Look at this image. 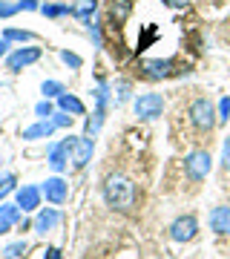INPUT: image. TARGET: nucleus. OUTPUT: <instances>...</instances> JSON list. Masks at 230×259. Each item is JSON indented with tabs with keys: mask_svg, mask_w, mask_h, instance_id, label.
I'll use <instances>...</instances> for the list:
<instances>
[{
	"mask_svg": "<svg viewBox=\"0 0 230 259\" xmlns=\"http://www.w3.org/2000/svg\"><path fill=\"white\" fill-rule=\"evenodd\" d=\"M104 202L110 204L112 210L129 213L135 207V185H132L127 176L112 173V176L104 179Z\"/></svg>",
	"mask_w": 230,
	"mask_h": 259,
	"instance_id": "f257e3e1",
	"label": "nucleus"
},
{
	"mask_svg": "<svg viewBox=\"0 0 230 259\" xmlns=\"http://www.w3.org/2000/svg\"><path fill=\"white\" fill-rule=\"evenodd\" d=\"M187 115H190V124H193L199 133H210L213 127H216V110H213V104L207 101V98H196L193 104H190V110H187Z\"/></svg>",
	"mask_w": 230,
	"mask_h": 259,
	"instance_id": "f03ea898",
	"label": "nucleus"
},
{
	"mask_svg": "<svg viewBox=\"0 0 230 259\" xmlns=\"http://www.w3.org/2000/svg\"><path fill=\"white\" fill-rule=\"evenodd\" d=\"M210 170H213V158H210L207 150H193V153H187V158H184V176L190 179V182L207 179Z\"/></svg>",
	"mask_w": 230,
	"mask_h": 259,
	"instance_id": "7ed1b4c3",
	"label": "nucleus"
},
{
	"mask_svg": "<svg viewBox=\"0 0 230 259\" xmlns=\"http://www.w3.org/2000/svg\"><path fill=\"white\" fill-rule=\"evenodd\" d=\"M135 115L141 121H153V118H158L161 115V110H164V98L158 93H144V95H138L135 98Z\"/></svg>",
	"mask_w": 230,
	"mask_h": 259,
	"instance_id": "20e7f679",
	"label": "nucleus"
},
{
	"mask_svg": "<svg viewBox=\"0 0 230 259\" xmlns=\"http://www.w3.org/2000/svg\"><path fill=\"white\" fill-rule=\"evenodd\" d=\"M66 144H69V161H72L75 170H81L86 161L92 158V139H75V136H69L66 139Z\"/></svg>",
	"mask_w": 230,
	"mask_h": 259,
	"instance_id": "39448f33",
	"label": "nucleus"
},
{
	"mask_svg": "<svg viewBox=\"0 0 230 259\" xmlns=\"http://www.w3.org/2000/svg\"><path fill=\"white\" fill-rule=\"evenodd\" d=\"M196 233H199V222H196V216H178L173 225H170V239L173 242H190L196 239Z\"/></svg>",
	"mask_w": 230,
	"mask_h": 259,
	"instance_id": "423d86ee",
	"label": "nucleus"
},
{
	"mask_svg": "<svg viewBox=\"0 0 230 259\" xmlns=\"http://www.w3.org/2000/svg\"><path fill=\"white\" fill-rule=\"evenodd\" d=\"M37 58H40V49L37 47H20L18 52H12V55L6 58V66H9L12 72H20L23 66L35 64Z\"/></svg>",
	"mask_w": 230,
	"mask_h": 259,
	"instance_id": "0eeeda50",
	"label": "nucleus"
},
{
	"mask_svg": "<svg viewBox=\"0 0 230 259\" xmlns=\"http://www.w3.org/2000/svg\"><path fill=\"white\" fill-rule=\"evenodd\" d=\"M40 193L46 196V202L64 204V202H66V193H69V187H66V182H64L61 176H52V179H46V182H43Z\"/></svg>",
	"mask_w": 230,
	"mask_h": 259,
	"instance_id": "6e6552de",
	"label": "nucleus"
},
{
	"mask_svg": "<svg viewBox=\"0 0 230 259\" xmlns=\"http://www.w3.org/2000/svg\"><path fill=\"white\" fill-rule=\"evenodd\" d=\"M141 75L150 78V81H158V78H170L173 75V61H141Z\"/></svg>",
	"mask_w": 230,
	"mask_h": 259,
	"instance_id": "1a4fd4ad",
	"label": "nucleus"
},
{
	"mask_svg": "<svg viewBox=\"0 0 230 259\" xmlns=\"http://www.w3.org/2000/svg\"><path fill=\"white\" fill-rule=\"evenodd\" d=\"M210 231L219 233V236H230V207L227 204H219L210 210Z\"/></svg>",
	"mask_w": 230,
	"mask_h": 259,
	"instance_id": "9d476101",
	"label": "nucleus"
},
{
	"mask_svg": "<svg viewBox=\"0 0 230 259\" xmlns=\"http://www.w3.org/2000/svg\"><path fill=\"white\" fill-rule=\"evenodd\" d=\"M49 167L55 173H64L66 167H69V144H66V139L49 147Z\"/></svg>",
	"mask_w": 230,
	"mask_h": 259,
	"instance_id": "9b49d317",
	"label": "nucleus"
},
{
	"mask_svg": "<svg viewBox=\"0 0 230 259\" xmlns=\"http://www.w3.org/2000/svg\"><path fill=\"white\" fill-rule=\"evenodd\" d=\"M58 222H61V213H58L55 207H43V210L35 216V225H32V228H35L37 233H49V231L58 228Z\"/></svg>",
	"mask_w": 230,
	"mask_h": 259,
	"instance_id": "f8f14e48",
	"label": "nucleus"
},
{
	"mask_svg": "<svg viewBox=\"0 0 230 259\" xmlns=\"http://www.w3.org/2000/svg\"><path fill=\"white\" fill-rule=\"evenodd\" d=\"M40 190H37V187H32V185H23L18 190V207L23 213H29V210H35L37 204H40Z\"/></svg>",
	"mask_w": 230,
	"mask_h": 259,
	"instance_id": "ddd939ff",
	"label": "nucleus"
},
{
	"mask_svg": "<svg viewBox=\"0 0 230 259\" xmlns=\"http://www.w3.org/2000/svg\"><path fill=\"white\" fill-rule=\"evenodd\" d=\"M55 133V121H37V124H32V127L23 130V139L26 141H35V139H49Z\"/></svg>",
	"mask_w": 230,
	"mask_h": 259,
	"instance_id": "4468645a",
	"label": "nucleus"
},
{
	"mask_svg": "<svg viewBox=\"0 0 230 259\" xmlns=\"http://www.w3.org/2000/svg\"><path fill=\"white\" fill-rule=\"evenodd\" d=\"M95 9H98V0H78L75 6H69V15L78 20H92Z\"/></svg>",
	"mask_w": 230,
	"mask_h": 259,
	"instance_id": "2eb2a0df",
	"label": "nucleus"
},
{
	"mask_svg": "<svg viewBox=\"0 0 230 259\" xmlns=\"http://www.w3.org/2000/svg\"><path fill=\"white\" fill-rule=\"evenodd\" d=\"M58 107H61L64 112H69V115H83V112H86V107H83L81 98H75V95H69V93H64L61 98H58Z\"/></svg>",
	"mask_w": 230,
	"mask_h": 259,
	"instance_id": "dca6fc26",
	"label": "nucleus"
},
{
	"mask_svg": "<svg viewBox=\"0 0 230 259\" xmlns=\"http://www.w3.org/2000/svg\"><path fill=\"white\" fill-rule=\"evenodd\" d=\"M129 9H132V3L129 0H112L110 6V23H124L129 15Z\"/></svg>",
	"mask_w": 230,
	"mask_h": 259,
	"instance_id": "f3484780",
	"label": "nucleus"
},
{
	"mask_svg": "<svg viewBox=\"0 0 230 259\" xmlns=\"http://www.w3.org/2000/svg\"><path fill=\"white\" fill-rule=\"evenodd\" d=\"M40 93H43V98H61L66 90H64V83H61V81H43Z\"/></svg>",
	"mask_w": 230,
	"mask_h": 259,
	"instance_id": "a211bd4d",
	"label": "nucleus"
},
{
	"mask_svg": "<svg viewBox=\"0 0 230 259\" xmlns=\"http://www.w3.org/2000/svg\"><path fill=\"white\" fill-rule=\"evenodd\" d=\"M20 213H23V210H20L18 204H9V202L0 204V216H3V219H9L12 225H18V222H20Z\"/></svg>",
	"mask_w": 230,
	"mask_h": 259,
	"instance_id": "6ab92c4d",
	"label": "nucleus"
},
{
	"mask_svg": "<svg viewBox=\"0 0 230 259\" xmlns=\"http://www.w3.org/2000/svg\"><path fill=\"white\" fill-rule=\"evenodd\" d=\"M3 37H6V40H20V44H23V40H35V35L26 32V29H6Z\"/></svg>",
	"mask_w": 230,
	"mask_h": 259,
	"instance_id": "aec40b11",
	"label": "nucleus"
},
{
	"mask_svg": "<svg viewBox=\"0 0 230 259\" xmlns=\"http://www.w3.org/2000/svg\"><path fill=\"white\" fill-rule=\"evenodd\" d=\"M35 115H37L40 121H49L52 115H55V107H52V101H49V98H46V101H40V104L35 107Z\"/></svg>",
	"mask_w": 230,
	"mask_h": 259,
	"instance_id": "412c9836",
	"label": "nucleus"
},
{
	"mask_svg": "<svg viewBox=\"0 0 230 259\" xmlns=\"http://www.w3.org/2000/svg\"><path fill=\"white\" fill-rule=\"evenodd\" d=\"M61 61H64L69 69H81V66H83L81 55H75V52H69V49H64V52H61Z\"/></svg>",
	"mask_w": 230,
	"mask_h": 259,
	"instance_id": "4be33fe9",
	"label": "nucleus"
},
{
	"mask_svg": "<svg viewBox=\"0 0 230 259\" xmlns=\"http://www.w3.org/2000/svg\"><path fill=\"white\" fill-rule=\"evenodd\" d=\"M3 253H6L9 259H20L23 253H26V242H12V245L3 250Z\"/></svg>",
	"mask_w": 230,
	"mask_h": 259,
	"instance_id": "5701e85b",
	"label": "nucleus"
},
{
	"mask_svg": "<svg viewBox=\"0 0 230 259\" xmlns=\"http://www.w3.org/2000/svg\"><path fill=\"white\" fill-rule=\"evenodd\" d=\"M86 26H89V37H92V44H95V47H101V44H104L101 26H98V23H95V20H86Z\"/></svg>",
	"mask_w": 230,
	"mask_h": 259,
	"instance_id": "b1692460",
	"label": "nucleus"
},
{
	"mask_svg": "<svg viewBox=\"0 0 230 259\" xmlns=\"http://www.w3.org/2000/svg\"><path fill=\"white\" fill-rule=\"evenodd\" d=\"M46 18H61V15H69V6H40Z\"/></svg>",
	"mask_w": 230,
	"mask_h": 259,
	"instance_id": "393cba45",
	"label": "nucleus"
},
{
	"mask_svg": "<svg viewBox=\"0 0 230 259\" xmlns=\"http://www.w3.org/2000/svg\"><path fill=\"white\" fill-rule=\"evenodd\" d=\"M216 118H219V121H227V118H230V98H227V95H224V98L219 101V110H216Z\"/></svg>",
	"mask_w": 230,
	"mask_h": 259,
	"instance_id": "a878e982",
	"label": "nucleus"
},
{
	"mask_svg": "<svg viewBox=\"0 0 230 259\" xmlns=\"http://www.w3.org/2000/svg\"><path fill=\"white\" fill-rule=\"evenodd\" d=\"M12 190H15V176H3V179H0V199H3V196H9Z\"/></svg>",
	"mask_w": 230,
	"mask_h": 259,
	"instance_id": "bb28decb",
	"label": "nucleus"
},
{
	"mask_svg": "<svg viewBox=\"0 0 230 259\" xmlns=\"http://www.w3.org/2000/svg\"><path fill=\"white\" fill-rule=\"evenodd\" d=\"M115 93H118V95H115V101H127V98H129V83L127 81H118V83H115Z\"/></svg>",
	"mask_w": 230,
	"mask_h": 259,
	"instance_id": "cd10ccee",
	"label": "nucleus"
},
{
	"mask_svg": "<svg viewBox=\"0 0 230 259\" xmlns=\"http://www.w3.org/2000/svg\"><path fill=\"white\" fill-rule=\"evenodd\" d=\"M52 121H55V127H69V124H72V115L61 110V112H55V118Z\"/></svg>",
	"mask_w": 230,
	"mask_h": 259,
	"instance_id": "c85d7f7f",
	"label": "nucleus"
},
{
	"mask_svg": "<svg viewBox=\"0 0 230 259\" xmlns=\"http://www.w3.org/2000/svg\"><path fill=\"white\" fill-rule=\"evenodd\" d=\"M221 164H224V170L230 173V136L224 139V150H221Z\"/></svg>",
	"mask_w": 230,
	"mask_h": 259,
	"instance_id": "c756f323",
	"label": "nucleus"
},
{
	"mask_svg": "<svg viewBox=\"0 0 230 259\" xmlns=\"http://www.w3.org/2000/svg\"><path fill=\"white\" fill-rule=\"evenodd\" d=\"M18 12V6H12V3H6V0H0V18H12Z\"/></svg>",
	"mask_w": 230,
	"mask_h": 259,
	"instance_id": "7c9ffc66",
	"label": "nucleus"
},
{
	"mask_svg": "<svg viewBox=\"0 0 230 259\" xmlns=\"http://www.w3.org/2000/svg\"><path fill=\"white\" fill-rule=\"evenodd\" d=\"M164 3L170 9H187V6H190V0H164Z\"/></svg>",
	"mask_w": 230,
	"mask_h": 259,
	"instance_id": "2f4dec72",
	"label": "nucleus"
},
{
	"mask_svg": "<svg viewBox=\"0 0 230 259\" xmlns=\"http://www.w3.org/2000/svg\"><path fill=\"white\" fill-rule=\"evenodd\" d=\"M18 9H37V0H20V3H18Z\"/></svg>",
	"mask_w": 230,
	"mask_h": 259,
	"instance_id": "473e14b6",
	"label": "nucleus"
},
{
	"mask_svg": "<svg viewBox=\"0 0 230 259\" xmlns=\"http://www.w3.org/2000/svg\"><path fill=\"white\" fill-rule=\"evenodd\" d=\"M12 231V222L9 219H3V216H0V236H3V233H9Z\"/></svg>",
	"mask_w": 230,
	"mask_h": 259,
	"instance_id": "72a5a7b5",
	"label": "nucleus"
},
{
	"mask_svg": "<svg viewBox=\"0 0 230 259\" xmlns=\"http://www.w3.org/2000/svg\"><path fill=\"white\" fill-rule=\"evenodd\" d=\"M43 259H61V250H58V248H49Z\"/></svg>",
	"mask_w": 230,
	"mask_h": 259,
	"instance_id": "f704fd0d",
	"label": "nucleus"
},
{
	"mask_svg": "<svg viewBox=\"0 0 230 259\" xmlns=\"http://www.w3.org/2000/svg\"><path fill=\"white\" fill-rule=\"evenodd\" d=\"M6 52H9V40H6V37H0V58L6 55Z\"/></svg>",
	"mask_w": 230,
	"mask_h": 259,
	"instance_id": "c9c22d12",
	"label": "nucleus"
},
{
	"mask_svg": "<svg viewBox=\"0 0 230 259\" xmlns=\"http://www.w3.org/2000/svg\"><path fill=\"white\" fill-rule=\"evenodd\" d=\"M0 167H3V156H0Z\"/></svg>",
	"mask_w": 230,
	"mask_h": 259,
	"instance_id": "e433bc0d",
	"label": "nucleus"
}]
</instances>
